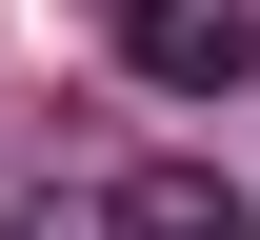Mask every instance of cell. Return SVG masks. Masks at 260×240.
<instances>
[{"instance_id": "6da1fadb", "label": "cell", "mask_w": 260, "mask_h": 240, "mask_svg": "<svg viewBox=\"0 0 260 240\" xmlns=\"http://www.w3.org/2000/svg\"><path fill=\"white\" fill-rule=\"evenodd\" d=\"M120 80H160V100H240V80H260V0H120Z\"/></svg>"}, {"instance_id": "7a4b0ae2", "label": "cell", "mask_w": 260, "mask_h": 240, "mask_svg": "<svg viewBox=\"0 0 260 240\" xmlns=\"http://www.w3.org/2000/svg\"><path fill=\"white\" fill-rule=\"evenodd\" d=\"M100 220H120V240H260V180H220V160H140V180H100Z\"/></svg>"}, {"instance_id": "3957f363", "label": "cell", "mask_w": 260, "mask_h": 240, "mask_svg": "<svg viewBox=\"0 0 260 240\" xmlns=\"http://www.w3.org/2000/svg\"><path fill=\"white\" fill-rule=\"evenodd\" d=\"M20 240H120V220H100V200H20Z\"/></svg>"}]
</instances>
